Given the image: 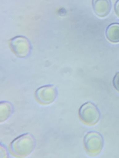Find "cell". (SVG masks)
<instances>
[{
	"label": "cell",
	"instance_id": "6da1fadb",
	"mask_svg": "<svg viewBox=\"0 0 119 158\" xmlns=\"http://www.w3.org/2000/svg\"><path fill=\"white\" fill-rule=\"evenodd\" d=\"M36 140L32 135L23 134L15 139L10 145L11 153L17 157H25L29 156L34 150Z\"/></svg>",
	"mask_w": 119,
	"mask_h": 158
},
{
	"label": "cell",
	"instance_id": "ba28073f",
	"mask_svg": "<svg viewBox=\"0 0 119 158\" xmlns=\"http://www.w3.org/2000/svg\"><path fill=\"white\" fill-rule=\"evenodd\" d=\"M0 121L3 122L6 120L12 113L11 104L6 101H2L0 103Z\"/></svg>",
	"mask_w": 119,
	"mask_h": 158
},
{
	"label": "cell",
	"instance_id": "30bf717a",
	"mask_svg": "<svg viewBox=\"0 0 119 158\" xmlns=\"http://www.w3.org/2000/svg\"><path fill=\"white\" fill-rule=\"evenodd\" d=\"M115 11L117 17L119 18V0H117L115 5Z\"/></svg>",
	"mask_w": 119,
	"mask_h": 158
},
{
	"label": "cell",
	"instance_id": "3957f363",
	"mask_svg": "<svg viewBox=\"0 0 119 158\" xmlns=\"http://www.w3.org/2000/svg\"><path fill=\"white\" fill-rule=\"evenodd\" d=\"M84 145L87 153L91 156H95L102 151L104 146V139L100 133L91 131L84 136Z\"/></svg>",
	"mask_w": 119,
	"mask_h": 158
},
{
	"label": "cell",
	"instance_id": "8992f818",
	"mask_svg": "<svg viewBox=\"0 0 119 158\" xmlns=\"http://www.w3.org/2000/svg\"><path fill=\"white\" fill-rule=\"evenodd\" d=\"M92 8L99 17H107L110 12L112 3L110 0H92Z\"/></svg>",
	"mask_w": 119,
	"mask_h": 158
},
{
	"label": "cell",
	"instance_id": "5b68a950",
	"mask_svg": "<svg viewBox=\"0 0 119 158\" xmlns=\"http://www.w3.org/2000/svg\"><path fill=\"white\" fill-rule=\"evenodd\" d=\"M36 100L42 104H49L57 96V90L54 85H44L38 88L35 92Z\"/></svg>",
	"mask_w": 119,
	"mask_h": 158
},
{
	"label": "cell",
	"instance_id": "9c48e42d",
	"mask_svg": "<svg viewBox=\"0 0 119 158\" xmlns=\"http://www.w3.org/2000/svg\"><path fill=\"white\" fill-rule=\"evenodd\" d=\"M113 85L115 89L119 92V72L116 73L113 79Z\"/></svg>",
	"mask_w": 119,
	"mask_h": 158
},
{
	"label": "cell",
	"instance_id": "277c9868",
	"mask_svg": "<svg viewBox=\"0 0 119 158\" xmlns=\"http://www.w3.org/2000/svg\"><path fill=\"white\" fill-rule=\"evenodd\" d=\"M10 46L14 53L19 58L27 57L31 51V45L28 39L22 35L11 39L10 41Z\"/></svg>",
	"mask_w": 119,
	"mask_h": 158
},
{
	"label": "cell",
	"instance_id": "7a4b0ae2",
	"mask_svg": "<svg viewBox=\"0 0 119 158\" xmlns=\"http://www.w3.org/2000/svg\"><path fill=\"white\" fill-rule=\"evenodd\" d=\"M79 116L86 125H95L100 120L101 113L96 104L88 101L81 106L79 110Z\"/></svg>",
	"mask_w": 119,
	"mask_h": 158
},
{
	"label": "cell",
	"instance_id": "52a82bcc",
	"mask_svg": "<svg viewBox=\"0 0 119 158\" xmlns=\"http://www.w3.org/2000/svg\"><path fill=\"white\" fill-rule=\"evenodd\" d=\"M106 37L113 43H119V23H113L108 25L106 29Z\"/></svg>",
	"mask_w": 119,
	"mask_h": 158
}]
</instances>
